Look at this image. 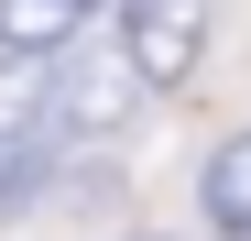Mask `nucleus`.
Instances as JSON below:
<instances>
[{
    "mask_svg": "<svg viewBox=\"0 0 251 241\" xmlns=\"http://www.w3.org/2000/svg\"><path fill=\"white\" fill-rule=\"evenodd\" d=\"M207 55V0H120V66L131 88H186Z\"/></svg>",
    "mask_w": 251,
    "mask_h": 241,
    "instance_id": "nucleus-1",
    "label": "nucleus"
},
{
    "mask_svg": "<svg viewBox=\"0 0 251 241\" xmlns=\"http://www.w3.org/2000/svg\"><path fill=\"white\" fill-rule=\"evenodd\" d=\"M142 110V88H131V66H66L55 77V110H44V143H66V132H120V120Z\"/></svg>",
    "mask_w": 251,
    "mask_h": 241,
    "instance_id": "nucleus-2",
    "label": "nucleus"
},
{
    "mask_svg": "<svg viewBox=\"0 0 251 241\" xmlns=\"http://www.w3.org/2000/svg\"><path fill=\"white\" fill-rule=\"evenodd\" d=\"M197 219L219 230V241H251V132H229L219 153H207V176H197Z\"/></svg>",
    "mask_w": 251,
    "mask_h": 241,
    "instance_id": "nucleus-3",
    "label": "nucleus"
},
{
    "mask_svg": "<svg viewBox=\"0 0 251 241\" xmlns=\"http://www.w3.org/2000/svg\"><path fill=\"white\" fill-rule=\"evenodd\" d=\"M76 0H0V55H22V66H44V55H66L76 44Z\"/></svg>",
    "mask_w": 251,
    "mask_h": 241,
    "instance_id": "nucleus-4",
    "label": "nucleus"
},
{
    "mask_svg": "<svg viewBox=\"0 0 251 241\" xmlns=\"http://www.w3.org/2000/svg\"><path fill=\"white\" fill-rule=\"evenodd\" d=\"M76 11H88V0H76Z\"/></svg>",
    "mask_w": 251,
    "mask_h": 241,
    "instance_id": "nucleus-5",
    "label": "nucleus"
}]
</instances>
